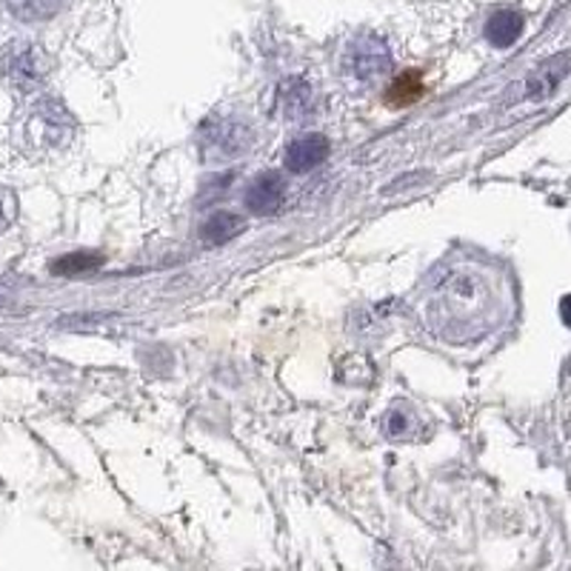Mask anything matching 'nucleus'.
<instances>
[{"instance_id":"obj_12","label":"nucleus","mask_w":571,"mask_h":571,"mask_svg":"<svg viewBox=\"0 0 571 571\" xmlns=\"http://www.w3.org/2000/svg\"><path fill=\"white\" fill-rule=\"evenodd\" d=\"M9 12L23 23H43L52 21L63 7L66 0H3Z\"/></svg>"},{"instance_id":"obj_3","label":"nucleus","mask_w":571,"mask_h":571,"mask_svg":"<svg viewBox=\"0 0 571 571\" xmlns=\"http://www.w3.org/2000/svg\"><path fill=\"white\" fill-rule=\"evenodd\" d=\"M255 140V126L244 115H212L197 132V152L206 163H229L249 152Z\"/></svg>"},{"instance_id":"obj_4","label":"nucleus","mask_w":571,"mask_h":571,"mask_svg":"<svg viewBox=\"0 0 571 571\" xmlns=\"http://www.w3.org/2000/svg\"><path fill=\"white\" fill-rule=\"evenodd\" d=\"M52 63L50 55L32 41H12L0 50V75L14 91H35L46 80Z\"/></svg>"},{"instance_id":"obj_6","label":"nucleus","mask_w":571,"mask_h":571,"mask_svg":"<svg viewBox=\"0 0 571 571\" xmlns=\"http://www.w3.org/2000/svg\"><path fill=\"white\" fill-rule=\"evenodd\" d=\"M246 209L258 217H269L283 206L286 201V181L278 172H263L260 177L249 183L246 188Z\"/></svg>"},{"instance_id":"obj_17","label":"nucleus","mask_w":571,"mask_h":571,"mask_svg":"<svg viewBox=\"0 0 571 571\" xmlns=\"http://www.w3.org/2000/svg\"><path fill=\"white\" fill-rule=\"evenodd\" d=\"M560 317H563L565 326L571 328V294H565V298L560 300Z\"/></svg>"},{"instance_id":"obj_10","label":"nucleus","mask_w":571,"mask_h":571,"mask_svg":"<svg viewBox=\"0 0 571 571\" xmlns=\"http://www.w3.org/2000/svg\"><path fill=\"white\" fill-rule=\"evenodd\" d=\"M522 26H526V21H522L520 12H515V9H500V12H495L488 18L486 37L488 43H495L500 50H509L511 43H517V37L522 35Z\"/></svg>"},{"instance_id":"obj_16","label":"nucleus","mask_w":571,"mask_h":571,"mask_svg":"<svg viewBox=\"0 0 571 571\" xmlns=\"http://www.w3.org/2000/svg\"><path fill=\"white\" fill-rule=\"evenodd\" d=\"M14 220H18V195L9 186H0V235L12 229Z\"/></svg>"},{"instance_id":"obj_14","label":"nucleus","mask_w":571,"mask_h":571,"mask_svg":"<svg viewBox=\"0 0 571 571\" xmlns=\"http://www.w3.org/2000/svg\"><path fill=\"white\" fill-rule=\"evenodd\" d=\"M104 266V255L98 251H75V255H63L52 263V272L66 274V278H75V274H89L95 269Z\"/></svg>"},{"instance_id":"obj_15","label":"nucleus","mask_w":571,"mask_h":571,"mask_svg":"<svg viewBox=\"0 0 571 571\" xmlns=\"http://www.w3.org/2000/svg\"><path fill=\"white\" fill-rule=\"evenodd\" d=\"M420 95H423V80H420V72H406V75H400L398 80L391 84L386 100H389V106L400 109V106L414 104Z\"/></svg>"},{"instance_id":"obj_13","label":"nucleus","mask_w":571,"mask_h":571,"mask_svg":"<svg viewBox=\"0 0 571 571\" xmlns=\"http://www.w3.org/2000/svg\"><path fill=\"white\" fill-rule=\"evenodd\" d=\"M244 229H246L244 217L231 215V212H217V215H212L209 220L201 226V237L209 246H217V244H229V240H235Z\"/></svg>"},{"instance_id":"obj_5","label":"nucleus","mask_w":571,"mask_h":571,"mask_svg":"<svg viewBox=\"0 0 571 571\" xmlns=\"http://www.w3.org/2000/svg\"><path fill=\"white\" fill-rule=\"evenodd\" d=\"M348 77L357 84H377L391 72V52L389 43L380 35H360L348 43L346 57H343Z\"/></svg>"},{"instance_id":"obj_11","label":"nucleus","mask_w":571,"mask_h":571,"mask_svg":"<svg viewBox=\"0 0 571 571\" xmlns=\"http://www.w3.org/2000/svg\"><path fill=\"white\" fill-rule=\"evenodd\" d=\"M384 434H389L391 440H411L423 432V420L414 409H411L406 400H400L398 406H391L384 418Z\"/></svg>"},{"instance_id":"obj_1","label":"nucleus","mask_w":571,"mask_h":571,"mask_svg":"<svg viewBox=\"0 0 571 571\" xmlns=\"http://www.w3.org/2000/svg\"><path fill=\"white\" fill-rule=\"evenodd\" d=\"M509 314V292L492 266H440L423 303V321L434 335L452 343L492 335Z\"/></svg>"},{"instance_id":"obj_8","label":"nucleus","mask_w":571,"mask_h":571,"mask_svg":"<svg viewBox=\"0 0 571 571\" xmlns=\"http://www.w3.org/2000/svg\"><path fill=\"white\" fill-rule=\"evenodd\" d=\"M571 69V55L569 52H560V55L549 57L526 77V89H522V98L529 100H543L549 98L551 91L558 89L563 84V77L569 75Z\"/></svg>"},{"instance_id":"obj_7","label":"nucleus","mask_w":571,"mask_h":571,"mask_svg":"<svg viewBox=\"0 0 571 571\" xmlns=\"http://www.w3.org/2000/svg\"><path fill=\"white\" fill-rule=\"evenodd\" d=\"M328 138L321 132H309L300 134L298 140L289 143L286 149V169L292 174H306L312 172L314 166H321L323 161L328 158Z\"/></svg>"},{"instance_id":"obj_9","label":"nucleus","mask_w":571,"mask_h":571,"mask_svg":"<svg viewBox=\"0 0 571 571\" xmlns=\"http://www.w3.org/2000/svg\"><path fill=\"white\" fill-rule=\"evenodd\" d=\"M278 109L286 120H306L314 112V89L303 77H286L278 89Z\"/></svg>"},{"instance_id":"obj_2","label":"nucleus","mask_w":571,"mask_h":571,"mask_svg":"<svg viewBox=\"0 0 571 571\" xmlns=\"http://www.w3.org/2000/svg\"><path fill=\"white\" fill-rule=\"evenodd\" d=\"M75 138V118L57 98H41L23 118L18 143L26 154H52L66 149Z\"/></svg>"}]
</instances>
